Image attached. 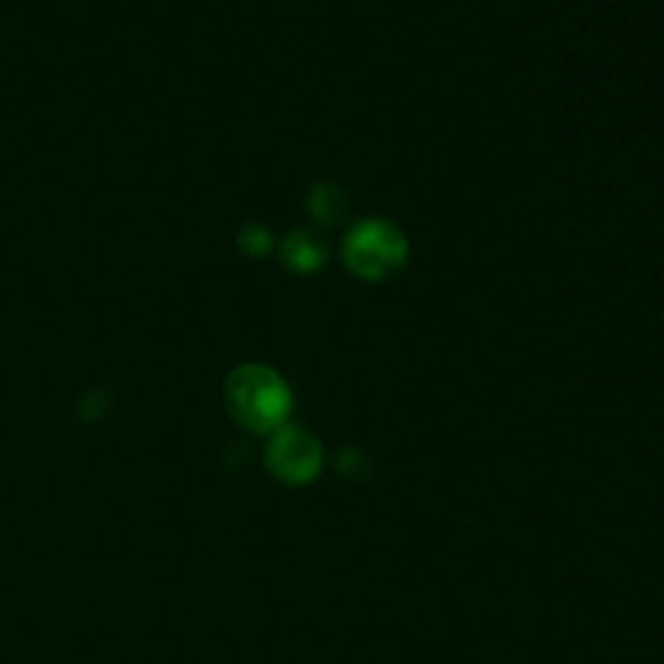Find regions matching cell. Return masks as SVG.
Returning <instances> with one entry per match:
<instances>
[{"mask_svg": "<svg viewBox=\"0 0 664 664\" xmlns=\"http://www.w3.org/2000/svg\"><path fill=\"white\" fill-rule=\"evenodd\" d=\"M226 411L252 434H273L286 426L294 394L278 371L260 364L239 366L226 379Z\"/></svg>", "mask_w": 664, "mask_h": 664, "instance_id": "cell-1", "label": "cell"}, {"mask_svg": "<svg viewBox=\"0 0 664 664\" xmlns=\"http://www.w3.org/2000/svg\"><path fill=\"white\" fill-rule=\"evenodd\" d=\"M343 263L356 278L381 284L398 275L408 265V239L398 226L385 218H364L345 231Z\"/></svg>", "mask_w": 664, "mask_h": 664, "instance_id": "cell-2", "label": "cell"}, {"mask_svg": "<svg viewBox=\"0 0 664 664\" xmlns=\"http://www.w3.org/2000/svg\"><path fill=\"white\" fill-rule=\"evenodd\" d=\"M322 444L299 426H281L273 431L265 447V468L275 480L286 485H307L322 470Z\"/></svg>", "mask_w": 664, "mask_h": 664, "instance_id": "cell-3", "label": "cell"}, {"mask_svg": "<svg viewBox=\"0 0 664 664\" xmlns=\"http://www.w3.org/2000/svg\"><path fill=\"white\" fill-rule=\"evenodd\" d=\"M281 260L294 273H317L328 260V247H324L320 237L309 234V231H294L281 244Z\"/></svg>", "mask_w": 664, "mask_h": 664, "instance_id": "cell-4", "label": "cell"}, {"mask_svg": "<svg viewBox=\"0 0 664 664\" xmlns=\"http://www.w3.org/2000/svg\"><path fill=\"white\" fill-rule=\"evenodd\" d=\"M307 208L309 216H312L317 224L324 226V229H332V226L341 224L345 214H348V201H345V193L341 187L320 182V185H314L312 193H309Z\"/></svg>", "mask_w": 664, "mask_h": 664, "instance_id": "cell-5", "label": "cell"}, {"mask_svg": "<svg viewBox=\"0 0 664 664\" xmlns=\"http://www.w3.org/2000/svg\"><path fill=\"white\" fill-rule=\"evenodd\" d=\"M273 239L267 234V229L257 224L244 226L242 234H239V247H242L244 254H250V257H263V254L271 252Z\"/></svg>", "mask_w": 664, "mask_h": 664, "instance_id": "cell-6", "label": "cell"}]
</instances>
